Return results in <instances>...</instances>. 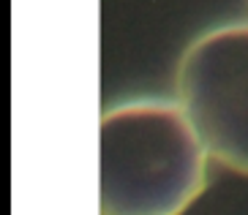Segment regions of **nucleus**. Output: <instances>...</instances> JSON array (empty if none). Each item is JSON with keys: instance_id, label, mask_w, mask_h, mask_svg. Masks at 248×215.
Masks as SVG:
<instances>
[{"instance_id": "1", "label": "nucleus", "mask_w": 248, "mask_h": 215, "mask_svg": "<svg viewBox=\"0 0 248 215\" xmlns=\"http://www.w3.org/2000/svg\"><path fill=\"white\" fill-rule=\"evenodd\" d=\"M207 158L180 101L115 104L101 115V215H183L207 185Z\"/></svg>"}, {"instance_id": "2", "label": "nucleus", "mask_w": 248, "mask_h": 215, "mask_svg": "<svg viewBox=\"0 0 248 215\" xmlns=\"http://www.w3.org/2000/svg\"><path fill=\"white\" fill-rule=\"evenodd\" d=\"M175 87L210 158L248 177V22L194 38L180 58Z\"/></svg>"}]
</instances>
